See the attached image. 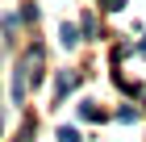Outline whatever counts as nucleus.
Returning a JSON list of instances; mask_svg holds the SVG:
<instances>
[{"label":"nucleus","mask_w":146,"mask_h":142,"mask_svg":"<svg viewBox=\"0 0 146 142\" xmlns=\"http://www.w3.org/2000/svg\"><path fill=\"white\" fill-rule=\"evenodd\" d=\"M75 84H79V75H75V71H63V75H58V84H54V96L63 100L67 92H75Z\"/></svg>","instance_id":"nucleus-1"},{"label":"nucleus","mask_w":146,"mask_h":142,"mask_svg":"<svg viewBox=\"0 0 146 142\" xmlns=\"http://www.w3.org/2000/svg\"><path fill=\"white\" fill-rule=\"evenodd\" d=\"M58 42H63V46H75V42H79V29H75L71 21H63V25H58Z\"/></svg>","instance_id":"nucleus-2"},{"label":"nucleus","mask_w":146,"mask_h":142,"mask_svg":"<svg viewBox=\"0 0 146 142\" xmlns=\"http://www.w3.org/2000/svg\"><path fill=\"white\" fill-rule=\"evenodd\" d=\"M58 142H79V130H71V125H58Z\"/></svg>","instance_id":"nucleus-3"},{"label":"nucleus","mask_w":146,"mask_h":142,"mask_svg":"<svg viewBox=\"0 0 146 142\" xmlns=\"http://www.w3.org/2000/svg\"><path fill=\"white\" fill-rule=\"evenodd\" d=\"M79 117H88V121H96V117H100V113H96V105H92V100H84V105H79Z\"/></svg>","instance_id":"nucleus-4"},{"label":"nucleus","mask_w":146,"mask_h":142,"mask_svg":"<svg viewBox=\"0 0 146 142\" xmlns=\"http://www.w3.org/2000/svg\"><path fill=\"white\" fill-rule=\"evenodd\" d=\"M100 4H104V9H109V13H117V9H125V0H100Z\"/></svg>","instance_id":"nucleus-5"},{"label":"nucleus","mask_w":146,"mask_h":142,"mask_svg":"<svg viewBox=\"0 0 146 142\" xmlns=\"http://www.w3.org/2000/svg\"><path fill=\"white\" fill-rule=\"evenodd\" d=\"M138 50H142V55H146V42H142V46H138Z\"/></svg>","instance_id":"nucleus-6"}]
</instances>
